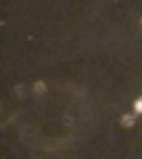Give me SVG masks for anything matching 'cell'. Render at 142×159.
I'll use <instances>...</instances> for the list:
<instances>
[{"label": "cell", "instance_id": "obj_1", "mask_svg": "<svg viewBox=\"0 0 142 159\" xmlns=\"http://www.w3.org/2000/svg\"><path fill=\"white\" fill-rule=\"evenodd\" d=\"M121 126H123V128L135 126V114H123V116H121Z\"/></svg>", "mask_w": 142, "mask_h": 159}, {"label": "cell", "instance_id": "obj_4", "mask_svg": "<svg viewBox=\"0 0 142 159\" xmlns=\"http://www.w3.org/2000/svg\"><path fill=\"white\" fill-rule=\"evenodd\" d=\"M14 95H19V98H24V88H21V86H17V88H14Z\"/></svg>", "mask_w": 142, "mask_h": 159}, {"label": "cell", "instance_id": "obj_3", "mask_svg": "<svg viewBox=\"0 0 142 159\" xmlns=\"http://www.w3.org/2000/svg\"><path fill=\"white\" fill-rule=\"evenodd\" d=\"M135 114H142V100H135Z\"/></svg>", "mask_w": 142, "mask_h": 159}, {"label": "cell", "instance_id": "obj_2", "mask_svg": "<svg viewBox=\"0 0 142 159\" xmlns=\"http://www.w3.org/2000/svg\"><path fill=\"white\" fill-rule=\"evenodd\" d=\"M33 93L36 95H45L47 93V86L43 83V81H36V83H33Z\"/></svg>", "mask_w": 142, "mask_h": 159}]
</instances>
